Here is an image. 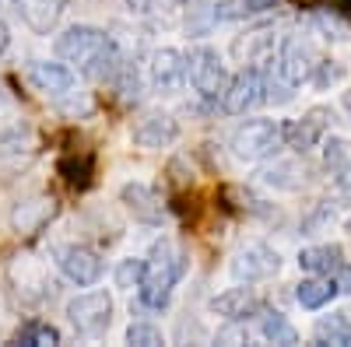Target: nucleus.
Listing matches in <instances>:
<instances>
[{
  "mask_svg": "<svg viewBox=\"0 0 351 347\" xmlns=\"http://www.w3.org/2000/svg\"><path fill=\"white\" fill-rule=\"evenodd\" d=\"M53 49H56V56H60L67 67H77L84 77H92V81H112L116 70L123 67L120 46H116L95 25H71L67 32L56 36Z\"/></svg>",
  "mask_w": 351,
  "mask_h": 347,
  "instance_id": "nucleus-1",
  "label": "nucleus"
},
{
  "mask_svg": "<svg viewBox=\"0 0 351 347\" xmlns=\"http://www.w3.org/2000/svg\"><path fill=\"white\" fill-rule=\"evenodd\" d=\"M183 270H186V256L176 249L172 242H158V246L152 249V256L144 259V270H141V281H137V298H141V305L165 309L169 298H172L176 281L183 277Z\"/></svg>",
  "mask_w": 351,
  "mask_h": 347,
  "instance_id": "nucleus-2",
  "label": "nucleus"
},
{
  "mask_svg": "<svg viewBox=\"0 0 351 347\" xmlns=\"http://www.w3.org/2000/svg\"><path fill=\"white\" fill-rule=\"evenodd\" d=\"M228 148L239 162H263L285 148V123L278 120H246L232 130Z\"/></svg>",
  "mask_w": 351,
  "mask_h": 347,
  "instance_id": "nucleus-3",
  "label": "nucleus"
},
{
  "mask_svg": "<svg viewBox=\"0 0 351 347\" xmlns=\"http://www.w3.org/2000/svg\"><path fill=\"white\" fill-rule=\"evenodd\" d=\"M186 81L193 84V92L200 99H221L225 84H228V70H225V60L218 56V49L211 46H193L186 53Z\"/></svg>",
  "mask_w": 351,
  "mask_h": 347,
  "instance_id": "nucleus-4",
  "label": "nucleus"
},
{
  "mask_svg": "<svg viewBox=\"0 0 351 347\" xmlns=\"http://www.w3.org/2000/svg\"><path fill=\"white\" fill-rule=\"evenodd\" d=\"M319 60L316 46L302 36V32H291L278 42V56H274V67L278 74L291 84V88H299V84H306L313 77V67Z\"/></svg>",
  "mask_w": 351,
  "mask_h": 347,
  "instance_id": "nucleus-5",
  "label": "nucleus"
},
{
  "mask_svg": "<svg viewBox=\"0 0 351 347\" xmlns=\"http://www.w3.org/2000/svg\"><path fill=\"white\" fill-rule=\"evenodd\" d=\"M67 320L81 337H102L112 323V298L109 292H84L67 302Z\"/></svg>",
  "mask_w": 351,
  "mask_h": 347,
  "instance_id": "nucleus-6",
  "label": "nucleus"
},
{
  "mask_svg": "<svg viewBox=\"0 0 351 347\" xmlns=\"http://www.w3.org/2000/svg\"><path fill=\"white\" fill-rule=\"evenodd\" d=\"M267 95H263V70L256 64L243 67L236 77H228L225 92H221V109L228 116H246L250 109L263 105Z\"/></svg>",
  "mask_w": 351,
  "mask_h": 347,
  "instance_id": "nucleus-7",
  "label": "nucleus"
},
{
  "mask_svg": "<svg viewBox=\"0 0 351 347\" xmlns=\"http://www.w3.org/2000/svg\"><path fill=\"white\" fill-rule=\"evenodd\" d=\"M28 81L32 88L49 99V102H71L77 99V77L67 64H49V60H36L28 67Z\"/></svg>",
  "mask_w": 351,
  "mask_h": 347,
  "instance_id": "nucleus-8",
  "label": "nucleus"
},
{
  "mask_svg": "<svg viewBox=\"0 0 351 347\" xmlns=\"http://www.w3.org/2000/svg\"><path fill=\"white\" fill-rule=\"evenodd\" d=\"M281 270V253L263 246V242H250L243 246L236 256H232V277L236 281H246V284H256V281H267Z\"/></svg>",
  "mask_w": 351,
  "mask_h": 347,
  "instance_id": "nucleus-9",
  "label": "nucleus"
},
{
  "mask_svg": "<svg viewBox=\"0 0 351 347\" xmlns=\"http://www.w3.org/2000/svg\"><path fill=\"white\" fill-rule=\"evenodd\" d=\"M148 74H152V88L158 95H176L183 92L186 84V53L183 49H155L152 53V64H148Z\"/></svg>",
  "mask_w": 351,
  "mask_h": 347,
  "instance_id": "nucleus-10",
  "label": "nucleus"
},
{
  "mask_svg": "<svg viewBox=\"0 0 351 347\" xmlns=\"http://www.w3.org/2000/svg\"><path fill=\"white\" fill-rule=\"evenodd\" d=\"M330 120H334V112L327 105H313L309 112H302L295 123H285V144H291L295 151H309L316 148V144H324L327 130H330Z\"/></svg>",
  "mask_w": 351,
  "mask_h": 347,
  "instance_id": "nucleus-11",
  "label": "nucleus"
},
{
  "mask_svg": "<svg viewBox=\"0 0 351 347\" xmlns=\"http://www.w3.org/2000/svg\"><path fill=\"white\" fill-rule=\"evenodd\" d=\"M130 133H134L137 148H144V151H162V148H169V144L180 137V123H176L169 112L152 109V112L137 116V123H134Z\"/></svg>",
  "mask_w": 351,
  "mask_h": 347,
  "instance_id": "nucleus-12",
  "label": "nucleus"
},
{
  "mask_svg": "<svg viewBox=\"0 0 351 347\" xmlns=\"http://www.w3.org/2000/svg\"><path fill=\"white\" fill-rule=\"evenodd\" d=\"M56 264H60V274L71 284H77V287H92L102 277V256L95 249H88V246H67V249H60V259H56Z\"/></svg>",
  "mask_w": 351,
  "mask_h": 347,
  "instance_id": "nucleus-13",
  "label": "nucleus"
},
{
  "mask_svg": "<svg viewBox=\"0 0 351 347\" xmlns=\"http://www.w3.org/2000/svg\"><path fill=\"white\" fill-rule=\"evenodd\" d=\"M67 4L71 0H14V11L36 36H53L60 18L67 14Z\"/></svg>",
  "mask_w": 351,
  "mask_h": 347,
  "instance_id": "nucleus-14",
  "label": "nucleus"
},
{
  "mask_svg": "<svg viewBox=\"0 0 351 347\" xmlns=\"http://www.w3.org/2000/svg\"><path fill=\"white\" fill-rule=\"evenodd\" d=\"M53 218H56V200L53 196H28V200H18L14 204L11 228L18 235H36V231H43Z\"/></svg>",
  "mask_w": 351,
  "mask_h": 347,
  "instance_id": "nucleus-15",
  "label": "nucleus"
},
{
  "mask_svg": "<svg viewBox=\"0 0 351 347\" xmlns=\"http://www.w3.org/2000/svg\"><path fill=\"white\" fill-rule=\"evenodd\" d=\"M211 309L221 316V320H236V323H246L253 316L263 312V302L253 287H228V292L215 295L211 298Z\"/></svg>",
  "mask_w": 351,
  "mask_h": 347,
  "instance_id": "nucleus-16",
  "label": "nucleus"
},
{
  "mask_svg": "<svg viewBox=\"0 0 351 347\" xmlns=\"http://www.w3.org/2000/svg\"><path fill=\"white\" fill-rule=\"evenodd\" d=\"M120 200L127 204V211L137 218V221H148V224H158L165 207H162V196L152 190V186H144V183H127L120 190Z\"/></svg>",
  "mask_w": 351,
  "mask_h": 347,
  "instance_id": "nucleus-17",
  "label": "nucleus"
},
{
  "mask_svg": "<svg viewBox=\"0 0 351 347\" xmlns=\"http://www.w3.org/2000/svg\"><path fill=\"white\" fill-rule=\"evenodd\" d=\"M337 295H341V287H337V277L309 274L306 281H299V284H295V302H299L302 309H309V312H316V309L330 305V302H334Z\"/></svg>",
  "mask_w": 351,
  "mask_h": 347,
  "instance_id": "nucleus-18",
  "label": "nucleus"
},
{
  "mask_svg": "<svg viewBox=\"0 0 351 347\" xmlns=\"http://www.w3.org/2000/svg\"><path fill=\"white\" fill-rule=\"evenodd\" d=\"M344 264H348L344 249H341V246H330V242H324V246H306V249L299 253V267H302L306 274L337 277V270H341Z\"/></svg>",
  "mask_w": 351,
  "mask_h": 347,
  "instance_id": "nucleus-19",
  "label": "nucleus"
},
{
  "mask_svg": "<svg viewBox=\"0 0 351 347\" xmlns=\"http://www.w3.org/2000/svg\"><path fill=\"white\" fill-rule=\"evenodd\" d=\"M260 183L291 193V190H299V186L306 183V168H302V162H295V158H278L274 165L260 168Z\"/></svg>",
  "mask_w": 351,
  "mask_h": 347,
  "instance_id": "nucleus-20",
  "label": "nucleus"
},
{
  "mask_svg": "<svg viewBox=\"0 0 351 347\" xmlns=\"http://www.w3.org/2000/svg\"><path fill=\"white\" fill-rule=\"evenodd\" d=\"M313 340L316 344H334V347H351V320H348V312L319 316L316 326H313Z\"/></svg>",
  "mask_w": 351,
  "mask_h": 347,
  "instance_id": "nucleus-21",
  "label": "nucleus"
},
{
  "mask_svg": "<svg viewBox=\"0 0 351 347\" xmlns=\"http://www.w3.org/2000/svg\"><path fill=\"white\" fill-rule=\"evenodd\" d=\"M260 337L267 344H281V347L299 344V330L291 326V320L285 312H260Z\"/></svg>",
  "mask_w": 351,
  "mask_h": 347,
  "instance_id": "nucleus-22",
  "label": "nucleus"
},
{
  "mask_svg": "<svg viewBox=\"0 0 351 347\" xmlns=\"http://www.w3.org/2000/svg\"><path fill=\"white\" fill-rule=\"evenodd\" d=\"M236 56H243L246 64H263L267 56H274V36L267 28H256V32H246V39H236Z\"/></svg>",
  "mask_w": 351,
  "mask_h": 347,
  "instance_id": "nucleus-23",
  "label": "nucleus"
},
{
  "mask_svg": "<svg viewBox=\"0 0 351 347\" xmlns=\"http://www.w3.org/2000/svg\"><path fill=\"white\" fill-rule=\"evenodd\" d=\"M18 344H28V347H53V344H60V330L43 323V320H32V323H25L18 333H14Z\"/></svg>",
  "mask_w": 351,
  "mask_h": 347,
  "instance_id": "nucleus-24",
  "label": "nucleus"
},
{
  "mask_svg": "<svg viewBox=\"0 0 351 347\" xmlns=\"http://www.w3.org/2000/svg\"><path fill=\"white\" fill-rule=\"evenodd\" d=\"M218 21H225L221 4H193L190 14H186V28H190L193 36H208Z\"/></svg>",
  "mask_w": 351,
  "mask_h": 347,
  "instance_id": "nucleus-25",
  "label": "nucleus"
},
{
  "mask_svg": "<svg viewBox=\"0 0 351 347\" xmlns=\"http://www.w3.org/2000/svg\"><path fill=\"white\" fill-rule=\"evenodd\" d=\"M324 165L334 172V176H337L344 165H351V140H344V137L324 140Z\"/></svg>",
  "mask_w": 351,
  "mask_h": 347,
  "instance_id": "nucleus-26",
  "label": "nucleus"
},
{
  "mask_svg": "<svg viewBox=\"0 0 351 347\" xmlns=\"http://www.w3.org/2000/svg\"><path fill=\"white\" fill-rule=\"evenodd\" d=\"M344 77V67L337 64V60H327V56H319L316 60V67H313V77H309V84L313 88H319V92H327L330 84H337Z\"/></svg>",
  "mask_w": 351,
  "mask_h": 347,
  "instance_id": "nucleus-27",
  "label": "nucleus"
},
{
  "mask_svg": "<svg viewBox=\"0 0 351 347\" xmlns=\"http://www.w3.org/2000/svg\"><path fill=\"white\" fill-rule=\"evenodd\" d=\"M60 176H64L71 186H88V183H92V158H81V162L64 158V162H60Z\"/></svg>",
  "mask_w": 351,
  "mask_h": 347,
  "instance_id": "nucleus-28",
  "label": "nucleus"
},
{
  "mask_svg": "<svg viewBox=\"0 0 351 347\" xmlns=\"http://www.w3.org/2000/svg\"><path fill=\"white\" fill-rule=\"evenodd\" d=\"M127 344H137V347H158V344H165V337H162V330L152 326V323H130V326H127Z\"/></svg>",
  "mask_w": 351,
  "mask_h": 347,
  "instance_id": "nucleus-29",
  "label": "nucleus"
},
{
  "mask_svg": "<svg viewBox=\"0 0 351 347\" xmlns=\"http://www.w3.org/2000/svg\"><path fill=\"white\" fill-rule=\"evenodd\" d=\"M330 224H334V207L330 204H316L313 214L302 218V231H306V235H316V231H324Z\"/></svg>",
  "mask_w": 351,
  "mask_h": 347,
  "instance_id": "nucleus-30",
  "label": "nucleus"
},
{
  "mask_svg": "<svg viewBox=\"0 0 351 347\" xmlns=\"http://www.w3.org/2000/svg\"><path fill=\"white\" fill-rule=\"evenodd\" d=\"M141 270H144V259H123L120 267H116V284L120 287H137V281H141Z\"/></svg>",
  "mask_w": 351,
  "mask_h": 347,
  "instance_id": "nucleus-31",
  "label": "nucleus"
},
{
  "mask_svg": "<svg viewBox=\"0 0 351 347\" xmlns=\"http://www.w3.org/2000/svg\"><path fill=\"white\" fill-rule=\"evenodd\" d=\"M25 144H28V133L21 127L0 130V155H18V151H25Z\"/></svg>",
  "mask_w": 351,
  "mask_h": 347,
  "instance_id": "nucleus-32",
  "label": "nucleus"
},
{
  "mask_svg": "<svg viewBox=\"0 0 351 347\" xmlns=\"http://www.w3.org/2000/svg\"><path fill=\"white\" fill-rule=\"evenodd\" d=\"M218 344H250V330L236 320H228V326L218 330Z\"/></svg>",
  "mask_w": 351,
  "mask_h": 347,
  "instance_id": "nucleus-33",
  "label": "nucleus"
},
{
  "mask_svg": "<svg viewBox=\"0 0 351 347\" xmlns=\"http://www.w3.org/2000/svg\"><path fill=\"white\" fill-rule=\"evenodd\" d=\"M337 190H341V196L351 200V165H344V168L337 172Z\"/></svg>",
  "mask_w": 351,
  "mask_h": 347,
  "instance_id": "nucleus-34",
  "label": "nucleus"
},
{
  "mask_svg": "<svg viewBox=\"0 0 351 347\" xmlns=\"http://www.w3.org/2000/svg\"><path fill=\"white\" fill-rule=\"evenodd\" d=\"M337 287H341V292H351V264H344L337 270Z\"/></svg>",
  "mask_w": 351,
  "mask_h": 347,
  "instance_id": "nucleus-35",
  "label": "nucleus"
},
{
  "mask_svg": "<svg viewBox=\"0 0 351 347\" xmlns=\"http://www.w3.org/2000/svg\"><path fill=\"white\" fill-rule=\"evenodd\" d=\"M341 105H344V112L351 116V92H344V99H341Z\"/></svg>",
  "mask_w": 351,
  "mask_h": 347,
  "instance_id": "nucleus-36",
  "label": "nucleus"
},
{
  "mask_svg": "<svg viewBox=\"0 0 351 347\" xmlns=\"http://www.w3.org/2000/svg\"><path fill=\"white\" fill-rule=\"evenodd\" d=\"M4 46H8V28L0 25V49H4Z\"/></svg>",
  "mask_w": 351,
  "mask_h": 347,
  "instance_id": "nucleus-37",
  "label": "nucleus"
},
{
  "mask_svg": "<svg viewBox=\"0 0 351 347\" xmlns=\"http://www.w3.org/2000/svg\"><path fill=\"white\" fill-rule=\"evenodd\" d=\"M134 4H137V11H148V8H152V0H134Z\"/></svg>",
  "mask_w": 351,
  "mask_h": 347,
  "instance_id": "nucleus-38",
  "label": "nucleus"
}]
</instances>
